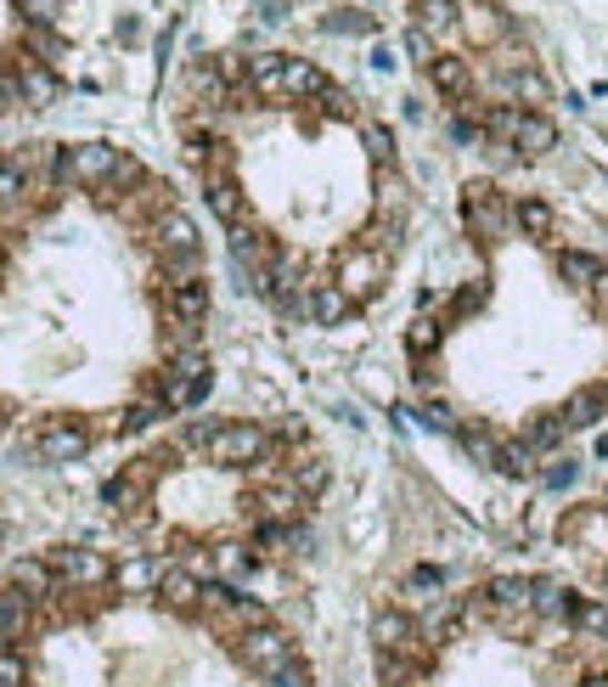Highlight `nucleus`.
<instances>
[{"mask_svg":"<svg viewBox=\"0 0 608 687\" xmlns=\"http://www.w3.org/2000/svg\"><path fill=\"white\" fill-rule=\"evenodd\" d=\"M119 169H124V152L113 141H68L57 147V187H79V192H102L119 181Z\"/></svg>","mask_w":608,"mask_h":687,"instance_id":"nucleus-1","label":"nucleus"},{"mask_svg":"<svg viewBox=\"0 0 608 687\" xmlns=\"http://www.w3.org/2000/svg\"><path fill=\"white\" fill-rule=\"evenodd\" d=\"M383 277H389V260H383V253H372V248H343L338 253V271H332V282L356 299V310L383 293Z\"/></svg>","mask_w":608,"mask_h":687,"instance_id":"nucleus-2","label":"nucleus"},{"mask_svg":"<svg viewBox=\"0 0 608 687\" xmlns=\"http://www.w3.org/2000/svg\"><path fill=\"white\" fill-rule=\"evenodd\" d=\"M84 451H91V428L79 417H46L34 428V457L40 462H79Z\"/></svg>","mask_w":608,"mask_h":687,"instance_id":"nucleus-3","label":"nucleus"},{"mask_svg":"<svg viewBox=\"0 0 608 687\" xmlns=\"http://www.w3.org/2000/svg\"><path fill=\"white\" fill-rule=\"evenodd\" d=\"M462 220H468V231H474L479 242H496V237L507 231L512 209H507V198H501L490 181H474V187L462 192Z\"/></svg>","mask_w":608,"mask_h":687,"instance_id":"nucleus-4","label":"nucleus"},{"mask_svg":"<svg viewBox=\"0 0 608 687\" xmlns=\"http://www.w3.org/2000/svg\"><path fill=\"white\" fill-rule=\"evenodd\" d=\"M457 29L468 34V46H501L507 18L490 7V0H462V7H457Z\"/></svg>","mask_w":608,"mask_h":687,"instance_id":"nucleus-5","label":"nucleus"},{"mask_svg":"<svg viewBox=\"0 0 608 687\" xmlns=\"http://www.w3.org/2000/svg\"><path fill=\"white\" fill-rule=\"evenodd\" d=\"M501 91L512 97V108H525V113H541L552 102V84L541 68H518V73H501Z\"/></svg>","mask_w":608,"mask_h":687,"instance_id":"nucleus-6","label":"nucleus"},{"mask_svg":"<svg viewBox=\"0 0 608 687\" xmlns=\"http://www.w3.org/2000/svg\"><path fill=\"white\" fill-rule=\"evenodd\" d=\"M12 84H18V102H29V108H51L57 102V91H62V84H57V73L46 68V62H18V73H12Z\"/></svg>","mask_w":608,"mask_h":687,"instance_id":"nucleus-7","label":"nucleus"},{"mask_svg":"<svg viewBox=\"0 0 608 687\" xmlns=\"http://www.w3.org/2000/svg\"><path fill=\"white\" fill-rule=\"evenodd\" d=\"M428 84H433V91H440L446 102H462V97L474 91V73H468L462 57H446V51H440V57L428 62Z\"/></svg>","mask_w":608,"mask_h":687,"instance_id":"nucleus-8","label":"nucleus"},{"mask_svg":"<svg viewBox=\"0 0 608 687\" xmlns=\"http://www.w3.org/2000/svg\"><path fill=\"white\" fill-rule=\"evenodd\" d=\"M512 147H518V158H547L552 147H558V125L547 119V113H525L518 119V136H512Z\"/></svg>","mask_w":608,"mask_h":687,"instance_id":"nucleus-9","label":"nucleus"},{"mask_svg":"<svg viewBox=\"0 0 608 687\" xmlns=\"http://www.w3.org/2000/svg\"><path fill=\"white\" fill-rule=\"evenodd\" d=\"M327 84H332V79H327L310 57H288V62H282V97H299V102H305V97H321Z\"/></svg>","mask_w":608,"mask_h":687,"instance_id":"nucleus-10","label":"nucleus"},{"mask_svg":"<svg viewBox=\"0 0 608 687\" xmlns=\"http://www.w3.org/2000/svg\"><path fill=\"white\" fill-rule=\"evenodd\" d=\"M602 411H608V389H575L569 400H564V428L575 435V428H591V422H602Z\"/></svg>","mask_w":608,"mask_h":687,"instance_id":"nucleus-11","label":"nucleus"},{"mask_svg":"<svg viewBox=\"0 0 608 687\" xmlns=\"http://www.w3.org/2000/svg\"><path fill=\"white\" fill-rule=\"evenodd\" d=\"M608 266L597 260V253H586V248H564L558 253V277L569 282V288H580V293H591V282L602 277Z\"/></svg>","mask_w":608,"mask_h":687,"instance_id":"nucleus-12","label":"nucleus"},{"mask_svg":"<svg viewBox=\"0 0 608 687\" xmlns=\"http://www.w3.org/2000/svg\"><path fill=\"white\" fill-rule=\"evenodd\" d=\"M512 220H518V231L536 237V242H547V237H552V226H558V215H552V203H547V198H518V203H512Z\"/></svg>","mask_w":608,"mask_h":687,"instance_id":"nucleus-13","label":"nucleus"},{"mask_svg":"<svg viewBox=\"0 0 608 687\" xmlns=\"http://www.w3.org/2000/svg\"><path fill=\"white\" fill-rule=\"evenodd\" d=\"M411 12H417V18H411V29H422V34H433V40L457 29V0H417Z\"/></svg>","mask_w":608,"mask_h":687,"instance_id":"nucleus-14","label":"nucleus"},{"mask_svg":"<svg viewBox=\"0 0 608 687\" xmlns=\"http://www.w3.org/2000/svg\"><path fill=\"white\" fill-rule=\"evenodd\" d=\"M564 440H569V428H564V417H558V411H547V417H536V422L525 428V446H530L536 457H541V451H558Z\"/></svg>","mask_w":608,"mask_h":687,"instance_id":"nucleus-15","label":"nucleus"},{"mask_svg":"<svg viewBox=\"0 0 608 687\" xmlns=\"http://www.w3.org/2000/svg\"><path fill=\"white\" fill-rule=\"evenodd\" d=\"M536 462H541V457H536L525 440H501V451H496V468H501L507 479H530V474H541Z\"/></svg>","mask_w":608,"mask_h":687,"instance_id":"nucleus-16","label":"nucleus"},{"mask_svg":"<svg viewBox=\"0 0 608 687\" xmlns=\"http://www.w3.org/2000/svg\"><path fill=\"white\" fill-rule=\"evenodd\" d=\"M457 440L474 451V462H485V468H496V451H501V440L490 435V428H479V422H462L457 428Z\"/></svg>","mask_w":608,"mask_h":687,"instance_id":"nucleus-17","label":"nucleus"},{"mask_svg":"<svg viewBox=\"0 0 608 687\" xmlns=\"http://www.w3.org/2000/svg\"><path fill=\"white\" fill-rule=\"evenodd\" d=\"M406 350H411V356H433V350H440V321L417 316V321L406 327Z\"/></svg>","mask_w":608,"mask_h":687,"instance_id":"nucleus-18","label":"nucleus"},{"mask_svg":"<svg viewBox=\"0 0 608 687\" xmlns=\"http://www.w3.org/2000/svg\"><path fill=\"white\" fill-rule=\"evenodd\" d=\"M361 141H367V152H372V163H378V169H389V163H395V136H389L383 125H361Z\"/></svg>","mask_w":608,"mask_h":687,"instance_id":"nucleus-19","label":"nucleus"},{"mask_svg":"<svg viewBox=\"0 0 608 687\" xmlns=\"http://www.w3.org/2000/svg\"><path fill=\"white\" fill-rule=\"evenodd\" d=\"M18 7H23L29 29H51V23H57V12H62V0H18Z\"/></svg>","mask_w":608,"mask_h":687,"instance_id":"nucleus-20","label":"nucleus"},{"mask_svg":"<svg viewBox=\"0 0 608 687\" xmlns=\"http://www.w3.org/2000/svg\"><path fill=\"white\" fill-rule=\"evenodd\" d=\"M406 51H411V62H433V57H440V40H433V34H422V29H406Z\"/></svg>","mask_w":608,"mask_h":687,"instance_id":"nucleus-21","label":"nucleus"},{"mask_svg":"<svg viewBox=\"0 0 608 687\" xmlns=\"http://www.w3.org/2000/svg\"><path fill=\"white\" fill-rule=\"evenodd\" d=\"M575 474H580L575 462H552V468H541V485H547V490H569Z\"/></svg>","mask_w":608,"mask_h":687,"instance_id":"nucleus-22","label":"nucleus"},{"mask_svg":"<svg viewBox=\"0 0 608 687\" xmlns=\"http://www.w3.org/2000/svg\"><path fill=\"white\" fill-rule=\"evenodd\" d=\"M327 29H338V34H372V18H361V12H343V18H332Z\"/></svg>","mask_w":608,"mask_h":687,"instance_id":"nucleus-23","label":"nucleus"},{"mask_svg":"<svg viewBox=\"0 0 608 687\" xmlns=\"http://www.w3.org/2000/svg\"><path fill=\"white\" fill-rule=\"evenodd\" d=\"M591 305H597V310H602V316H608V271H602V277H597V282H591Z\"/></svg>","mask_w":608,"mask_h":687,"instance_id":"nucleus-24","label":"nucleus"},{"mask_svg":"<svg viewBox=\"0 0 608 687\" xmlns=\"http://www.w3.org/2000/svg\"><path fill=\"white\" fill-rule=\"evenodd\" d=\"M383 687H411V681H383Z\"/></svg>","mask_w":608,"mask_h":687,"instance_id":"nucleus-25","label":"nucleus"}]
</instances>
